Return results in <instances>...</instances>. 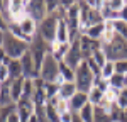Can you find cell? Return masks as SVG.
<instances>
[{"instance_id":"obj_36","label":"cell","mask_w":127,"mask_h":122,"mask_svg":"<svg viewBox=\"0 0 127 122\" xmlns=\"http://www.w3.org/2000/svg\"><path fill=\"white\" fill-rule=\"evenodd\" d=\"M119 19L124 20V22H127V3H126V7L120 10V14H119Z\"/></svg>"},{"instance_id":"obj_29","label":"cell","mask_w":127,"mask_h":122,"mask_svg":"<svg viewBox=\"0 0 127 122\" xmlns=\"http://www.w3.org/2000/svg\"><path fill=\"white\" fill-rule=\"evenodd\" d=\"M117 105L120 110H127V87L124 88V90H120L119 92V95H117Z\"/></svg>"},{"instance_id":"obj_19","label":"cell","mask_w":127,"mask_h":122,"mask_svg":"<svg viewBox=\"0 0 127 122\" xmlns=\"http://www.w3.org/2000/svg\"><path fill=\"white\" fill-rule=\"evenodd\" d=\"M108 83H110V88L120 92V90H124V88L127 87V78L124 76V75H117V73H115V75L108 80Z\"/></svg>"},{"instance_id":"obj_33","label":"cell","mask_w":127,"mask_h":122,"mask_svg":"<svg viewBox=\"0 0 127 122\" xmlns=\"http://www.w3.org/2000/svg\"><path fill=\"white\" fill-rule=\"evenodd\" d=\"M7 122H22V121H20V115L17 114V110H15V107L9 112V115H7Z\"/></svg>"},{"instance_id":"obj_17","label":"cell","mask_w":127,"mask_h":122,"mask_svg":"<svg viewBox=\"0 0 127 122\" xmlns=\"http://www.w3.org/2000/svg\"><path fill=\"white\" fill-rule=\"evenodd\" d=\"M76 92H78V88H76L75 81H64V83L59 87V93L58 95L63 98V100H69Z\"/></svg>"},{"instance_id":"obj_35","label":"cell","mask_w":127,"mask_h":122,"mask_svg":"<svg viewBox=\"0 0 127 122\" xmlns=\"http://www.w3.org/2000/svg\"><path fill=\"white\" fill-rule=\"evenodd\" d=\"M7 29H9V24L3 17V14H0V32H7Z\"/></svg>"},{"instance_id":"obj_4","label":"cell","mask_w":127,"mask_h":122,"mask_svg":"<svg viewBox=\"0 0 127 122\" xmlns=\"http://www.w3.org/2000/svg\"><path fill=\"white\" fill-rule=\"evenodd\" d=\"M49 49H51V44H48L44 39H41L39 36H36L34 39L31 41L29 44V53L34 60V64H36V71L39 73L41 66H42V61L44 58L49 54Z\"/></svg>"},{"instance_id":"obj_12","label":"cell","mask_w":127,"mask_h":122,"mask_svg":"<svg viewBox=\"0 0 127 122\" xmlns=\"http://www.w3.org/2000/svg\"><path fill=\"white\" fill-rule=\"evenodd\" d=\"M68 103H69V110L73 112V114H78L87 103H90L88 102V95L87 93H83V92H76L71 98L68 100Z\"/></svg>"},{"instance_id":"obj_10","label":"cell","mask_w":127,"mask_h":122,"mask_svg":"<svg viewBox=\"0 0 127 122\" xmlns=\"http://www.w3.org/2000/svg\"><path fill=\"white\" fill-rule=\"evenodd\" d=\"M15 110H17V114L20 115V121L27 122V119L36 112V103L31 100V98H20V100L15 103Z\"/></svg>"},{"instance_id":"obj_13","label":"cell","mask_w":127,"mask_h":122,"mask_svg":"<svg viewBox=\"0 0 127 122\" xmlns=\"http://www.w3.org/2000/svg\"><path fill=\"white\" fill-rule=\"evenodd\" d=\"M9 88H10V95H12L14 103H17V102L22 98V95H24V78L10 80L9 81Z\"/></svg>"},{"instance_id":"obj_34","label":"cell","mask_w":127,"mask_h":122,"mask_svg":"<svg viewBox=\"0 0 127 122\" xmlns=\"http://www.w3.org/2000/svg\"><path fill=\"white\" fill-rule=\"evenodd\" d=\"M73 117H75V114L71 110H68V112H64V114L59 115V122H73Z\"/></svg>"},{"instance_id":"obj_41","label":"cell","mask_w":127,"mask_h":122,"mask_svg":"<svg viewBox=\"0 0 127 122\" xmlns=\"http://www.w3.org/2000/svg\"><path fill=\"white\" fill-rule=\"evenodd\" d=\"M0 112H2V107H0Z\"/></svg>"},{"instance_id":"obj_5","label":"cell","mask_w":127,"mask_h":122,"mask_svg":"<svg viewBox=\"0 0 127 122\" xmlns=\"http://www.w3.org/2000/svg\"><path fill=\"white\" fill-rule=\"evenodd\" d=\"M102 48L105 49V54H107L108 61L117 63V61L127 60V41L122 39V37H119V36H115L110 44L102 46Z\"/></svg>"},{"instance_id":"obj_30","label":"cell","mask_w":127,"mask_h":122,"mask_svg":"<svg viewBox=\"0 0 127 122\" xmlns=\"http://www.w3.org/2000/svg\"><path fill=\"white\" fill-rule=\"evenodd\" d=\"M114 64H115V73H117V75H124V76H126V75H127V60L117 61V63H114Z\"/></svg>"},{"instance_id":"obj_40","label":"cell","mask_w":127,"mask_h":122,"mask_svg":"<svg viewBox=\"0 0 127 122\" xmlns=\"http://www.w3.org/2000/svg\"><path fill=\"white\" fill-rule=\"evenodd\" d=\"M0 90H2V83H0Z\"/></svg>"},{"instance_id":"obj_11","label":"cell","mask_w":127,"mask_h":122,"mask_svg":"<svg viewBox=\"0 0 127 122\" xmlns=\"http://www.w3.org/2000/svg\"><path fill=\"white\" fill-rule=\"evenodd\" d=\"M19 27H20V30L24 32V36L29 39V42L37 36V22L32 20L31 17H27V15L19 22Z\"/></svg>"},{"instance_id":"obj_37","label":"cell","mask_w":127,"mask_h":122,"mask_svg":"<svg viewBox=\"0 0 127 122\" xmlns=\"http://www.w3.org/2000/svg\"><path fill=\"white\" fill-rule=\"evenodd\" d=\"M27 122H39V117H37V114H36V112H34V114H32V115H31L29 119H27Z\"/></svg>"},{"instance_id":"obj_32","label":"cell","mask_w":127,"mask_h":122,"mask_svg":"<svg viewBox=\"0 0 127 122\" xmlns=\"http://www.w3.org/2000/svg\"><path fill=\"white\" fill-rule=\"evenodd\" d=\"M9 81V70L7 64H0V83H7Z\"/></svg>"},{"instance_id":"obj_42","label":"cell","mask_w":127,"mask_h":122,"mask_svg":"<svg viewBox=\"0 0 127 122\" xmlns=\"http://www.w3.org/2000/svg\"><path fill=\"white\" fill-rule=\"evenodd\" d=\"M126 78H127V75H126Z\"/></svg>"},{"instance_id":"obj_6","label":"cell","mask_w":127,"mask_h":122,"mask_svg":"<svg viewBox=\"0 0 127 122\" xmlns=\"http://www.w3.org/2000/svg\"><path fill=\"white\" fill-rule=\"evenodd\" d=\"M59 63L51 53H49L48 56L44 58L42 61V66H41V71H39V78L42 81H46V83H56L59 76Z\"/></svg>"},{"instance_id":"obj_31","label":"cell","mask_w":127,"mask_h":122,"mask_svg":"<svg viewBox=\"0 0 127 122\" xmlns=\"http://www.w3.org/2000/svg\"><path fill=\"white\" fill-rule=\"evenodd\" d=\"M87 2L92 10H100V12L103 9V5H105V0H87Z\"/></svg>"},{"instance_id":"obj_14","label":"cell","mask_w":127,"mask_h":122,"mask_svg":"<svg viewBox=\"0 0 127 122\" xmlns=\"http://www.w3.org/2000/svg\"><path fill=\"white\" fill-rule=\"evenodd\" d=\"M56 42L59 44H68L69 42V27L66 24V20L61 19L58 20V29H56Z\"/></svg>"},{"instance_id":"obj_18","label":"cell","mask_w":127,"mask_h":122,"mask_svg":"<svg viewBox=\"0 0 127 122\" xmlns=\"http://www.w3.org/2000/svg\"><path fill=\"white\" fill-rule=\"evenodd\" d=\"M78 117L83 122H95V105L87 103V105L78 112Z\"/></svg>"},{"instance_id":"obj_21","label":"cell","mask_w":127,"mask_h":122,"mask_svg":"<svg viewBox=\"0 0 127 122\" xmlns=\"http://www.w3.org/2000/svg\"><path fill=\"white\" fill-rule=\"evenodd\" d=\"M87 95H88V102H90L92 105H100V102L103 100V92L98 90L97 87H93Z\"/></svg>"},{"instance_id":"obj_8","label":"cell","mask_w":127,"mask_h":122,"mask_svg":"<svg viewBox=\"0 0 127 122\" xmlns=\"http://www.w3.org/2000/svg\"><path fill=\"white\" fill-rule=\"evenodd\" d=\"M81 61H83V56H81V49H80V39L75 41V42H71L69 44V49L66 53V56H64V60L63 63L69 66L71 70H76L80 64H81Z\"/></svg>"},{"instance_id":"obj_26","label":"cell","mask_w":127,"mask_h":122,"mask_svg":"<svg viewBox=\"0 0 127 122\" xmlns=\"http://www.w3.org/2000/svg\"><path fill=\"white\" fill-rule=\"evenodd\" d=\"M114 75H115V64H114V61H107L105 66L102 68V78L108 81Z\"/></svg>"},{"instance_id":"obj_15","label":"cell","mask_w":127,"mask_h":122,"mask_svg":"<svg viewBox=\"0 0 127 122\" xmlns=\"http://www.w3.org/2000/svg\"><path fill=\"white\" fill-rule=\"evenodd\" d=\"M7 70H9V81L17 80V78H24V71H22L20 60H10L7 63Z\"/></svg>"},{"instance_id":"obj_23","label":"cell","mask_w":127,"mask_h":122,"mask_svg":"<svg viewBox=\"0 0 127 122\" xmlns=\"http://www.w3.org/2000/svg\"><path fill=\"white\" fill-rule=\"evenodd\" d=\"M114 29H115V34H117L119 37H122V39L127 41V22L124 20H114Z\"/></svg>"},{"instance_id":"obj_27","label":"cell","mask_w":127,"mask_h":122,"mask_svg":"<svg viewBox=\"0 0 127 122\" xmlns=\"http://www.w3.org/2000/svg\"><path fill=\"white\" fill-rule=\"evenodd\" d=\"M32 95H34V80L24 78V95H22V98H31L32 100Z\"/></svg>"},{"instance_id":"obj_25","label":"cell","mask_w":127,"mask_h":122,"mask_svg":"<svg viewBox=\"0 0 127 122\" xmlns=\"http://www.w3.org/2000/svg\"><path fill=\"white\" fill-rule=\"evenodd\" d=\"M126 3L127 2H124V0H105V5H107L114 14H120V10L126 7Z\"/></svg>"},{"instance_id":"obj_20","label":"cell","mask_w":127,"mask_h":122,"mask_svg":"<svg viewBox=\"0 0 127 122\" xmlns=\"http://www.w3.org/2000/svg\"><path fill=\"white\" fill-rule=\"evenodd\" d=\"M59 76L63 78V81H75V70H71L61 61L59 63Z\"/></svg>"},{"instance_id":"obj_9","label":"cell","mask_w":127,"mask_h":122,"mask_svg":"<svg viewBox=\"0 0 127 122\" xmlns=\"http://www.w3.org/2000/svg\"><path fill=\"white\" fill-rule=\"evenodd\" d=\"M102 46V42L100 41H93L87 37V36H81L80 37V49H81V56H83V61H88L92 56H93V53L98 49Z\"/></svg>"},{"instance_id":"obj_7","label":"cell","mask_w":127,"mask_h":122,"mask_svg":"<svg viewBox=\"0 0 127 122\" xmlns=\"http://www.w3.org/2000/svg\"><path fill=\"white\" fill-rule=\"evenodd\" d=\"M26 15L36 20L37 24L48 17V9H46V0H31L26 2Z\"/></svg>"},{"instance_id":"obj_39","label":"cell","mask_w":127,"mask_h":122,"mask_svg":"<svg viewBox=\"0 0 127 122\" xmlns=\"http://www.w3.org/2000/svg\"><path fill=\"white\" fill-rule=\"evenodd\" d=\"M3 36H5V32H0V48H2V44H3Z\"/></svg>"},{"instance_id":"obj_22","label":"cell","mask_w":127,"mask_h":122,"mask_svg":"<svg viewBox=\"0 0 127 122\" xmlns=\"http://www.w3.org/2000/svg\"><path fill=\"white\" fill-rule=\"evenodd\" d=\"M90 60H93V61L98 64V66H100V68H103V66H105V63L108 61V60H107V54H105V49H103L102 46H100V48H98V49L93 53V56H92Z\"/></svg>"},{"instance_id":"obj_3","label":"cell","mask_w":127,"mask_h":122,"mask_svg":"<svg viewBox=\"0 0 127 122\" xmlns=\"http://www.w3.org/2000/svg\"><path fill=\"white\" fill-rule=\"evenodd\" d=\"M61 19L59 14L48 15L46 19L37 24V36L44 39L48 44H53L56 41V29H58V20Z\"/></svg>"},{"instance_id":"obj_24","label":"cell","mask_w":127,"mask_h":122,"mask_svg":"<svg viewBox=\"0 0 127 122\" xmlns=\"http://www.w3.org/2000/svg\"><path fill=\"white\" fill-rule=\"evenodd\" d=\"M95 122H112L108 110H105L103 107H95Z\"/></svg>"},{"instance_id":"obj_28","label":"cell","mask_w":127,"mask_h":122,"mask_svg":"<svg viewBox=\"0 0 127 122\" xmlns=\"http://www.w3.org/2000/svg\"><path fill=\"white\" fill-rule=\"evenodd\" d=\"M44 112H46V117H48L51 122H59V114L56 112V109H54L51 103H46V105H44Z\"/></svg>"},{"instance_id":"obj_2","label":"cell","mask_w":127,"mask_h":122,"mask_svg":"<svg viewBox=\"0 0 127 122\" xmlns=\"http://www.w3.org/2000/svg\"><path fill=\"white\" fill-rule=\"evenodd\" d=\"M95 78H97V76L93 75V71L90 70L88 61H81V64L75 70V85H76L78 92L88 93V92L93 88Z\"/></svg>"},{"instance_id":"obj_38","label":"cell","mask_w":127,"mask_h":122,"mask_svg":"<svg viewBox=\"0 0 127 122\" xmlns=\"http://www.w3.org/2000/svg\"><path fill=\"white\" fill-rule=\"evenodd\" d=\"M73 122H83L81 119L78 117V114H75V117H73Z\"/></svg>"},{"instance_id":"obj_1","label":"cell","mask_w":127,"mask_h":122,"mask_svg":"<svg viewBox=\"0 0 127 122\" xmlns=\"http://www.w3.org/2000/svg\"><path fill=\"white\" fill-rule=\"evenodd\" d=\"M2 48H3V51H5V54H7L9 60H20L29 51V42H26V41H22V39H17L10 32H5Z\"/></svg>"},{"instance_id":"obj_16","label":"cell","mask_w":127,"mask_h":122,"mask_svg":"<svg viewBox=\"0 0 127 122\" xmlns=\"http://www.w3.org/2000/svg\"><path fill=\"white\" fill-rule=\"evenodd\" d=\"M103 32H105V22L97 24V26H88L87 30L83 32V36H87L93 41H102L103 39Z\"/></svg>"}]
</instances>
